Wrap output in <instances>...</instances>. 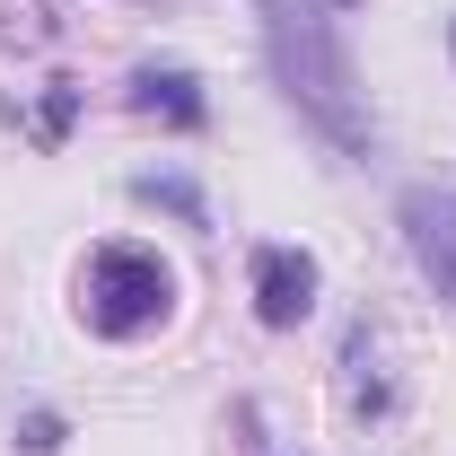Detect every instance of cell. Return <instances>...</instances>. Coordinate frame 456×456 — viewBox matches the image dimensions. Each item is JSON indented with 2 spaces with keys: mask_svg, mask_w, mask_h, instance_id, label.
Instances as JSON below:
<instances>
[{
  "mask_svg": "<svg viewBox=\"0 0 456 456\" xmlns=\"http://www.w3.org/2000/svg\"><path fill=\"white\" fill-rule=\"evenodd\" d=\"M167 264L150 255V246H97L88 255V325L97 334H141V325H159L167 316Z\"/></svg>",
  "mask_w": 456,
  "mask_h": 456,
  "instance_id": "obj_2",
  "label": "cell"
},
{
  "mask_svg": "<svg viewBox=\"0 0 456 456\" xmlns=\"http://www.w3.org/2000/svg\"><path fill=\"white\" fill-rule=\"evenodd\" d=\"M448 45H456V36H448Z\"/></svg>",
  "mask_w": 456,
  "mask_h": 456,
  "instance_id": "obj_6",
  "label": "cell"
},
{
  "mask_svg": "<svg viewBox=\"0 0 456 456\" xmlns=\"http://www.w3.org/2000/svg\"><path fill=\"white\" fill-rule=\"evenodd\" d=\"M403 246H412V264L430 273V289L456 298V193L412 184V193H403Z\"/></svg>",
  "mask_w": 456,
  "mask_h": 456,
  "instance_id": "obj_3",
  "label": "cell"
},
{
  "mask_svg": "<svg viewBox=\"0 0 456 456\" xmlns=\"http://www.w3.org/2000/svg\"><path fill=\"white\" fill-rule=\"evenodd\" d=\"M255 316L264 325H298L307 307H316V264L298 255V246H255Z\"/></svg>",
  "mask_w": 456,
  "mask_h": 456,
  "instance_id": "obj_4",
  "label": "cell"
},
{
  "mask_svg": "<svg viewBox=\"0 0 456 456\" xmlns=\"http://www.w3.org/2000/svg\"><path fill=\"white\" fill-rule=\"evenodd\" d=\"M264 18V53H273V79L298 106V123L316 141H334L342 159H369L378 150V114H369V88L342 53V27L325 0H255Z\"/></svg>",
  "mask_w": 456,
  "mask_h": 456,
  "instance_id": "obj_1",
  "label": "cell"
},
{
  "mask_svg": "<svg viewBox=\"0 0 456 456\" xmlns=\"http://www.w3.org/2000/svg\"><path fill=\"white\" fill-rule=\"evenodd\" d=\"M141 106L150 114H175V123H202V97L184 70H141Z\"/></svg>",
  "mask_w": 456,
  "mask_h": 456,
  "instance_id": "obj_5",
  "label": "cell"
}]
</instances>
